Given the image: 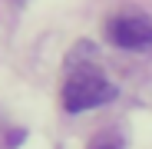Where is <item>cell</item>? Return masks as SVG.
<instances>
[{
	"label": "cell",
	"mask_w": 152,
	"mask_h": 149,
	"mask_svg": "<svg viewBox=\"0 0 152 149\" xmlns=\"http://www.w3.org/2000/svg\"><path fill=\"white\" fill-rule=\"evenodd\" d=\"M116 86L103 76L99 70L93 66H80L73 70L66 83H63V109L66 113H86V109H96L109 103V99H116Z\"/></svg>",
	"instance_id": "cell-1"
},
{
	"label": "cell",
	"mask_w": 152,
	"mask_h": 149,
	"mask_svg": "<svg viewBox=\"0 0 152 149\" xmlns=\"http://www.w3.org/2000/svg\"><path fill=\"white\" fill-rule=\"evenodd\" d=\"M106 33L122 50H132V53L152 50V23L145 17H113L109 27H106Z\"/></svg>",
	"instance_id": "cell-2"
},
{
	"label": "cell",
	"mask_w": 152,
	"mask_h": 149,
	"mask_svg": "<svg viewBox=\"0 0 152 149\" xmlns=\"http://www.w3.org/2000/svg\"><path fill=\"white\" fill-rule=\"evenodd\" d=\"M89 149H119V142H116L113 136H99V139L89 142Z\"/></svg>",
	"instance_id": "cell-3"
}]
</instances>
